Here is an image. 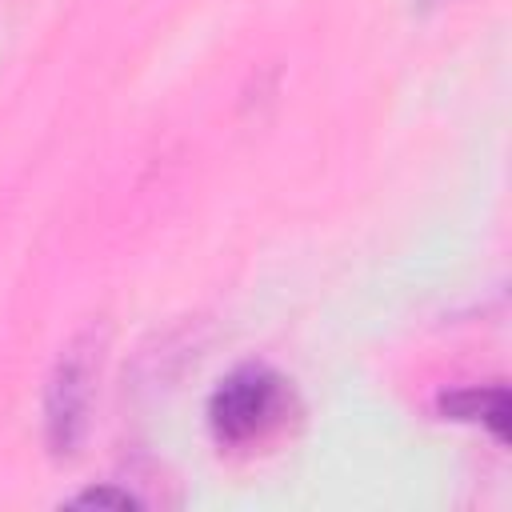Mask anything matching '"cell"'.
<instances>
[{
  "instance_id": "1",
  "label": "cell",
  "mask_w": 512,
  "mask_h": 512,
  "mask_svg": "<svg viewBox=\"0 0 512 512\" xmlns=\"http://www.w3.org/2000/svg\"><path fill=\"white\" fill-rule=\"evenodd\" d=\"M292 416H296V392L268 364L232 368L208 400V428L224 448L264 444L276 432H284Z\"/></svg>"
},
{
  "instance_id": "4",
  "label": "cell",
  "mask_w": 512,
  "mask_h": 512,
  "mask_svg": "<svg viewBox=\"0 0 512 512\" xmlns=\"http://www.w3.org/2000/svg\"><path fill=\"white\" fill-rule=\"evenodd\" d=\"M68 504H112V508H136V496H128V492H112V488H92V492L72 496Z\"/></svg>"
},
{
  "instance_id": "3",
  "label": "cell",
  "mask_w": 512,
  "mask_h": 512,
  "mask_svg": "<svg viewBox=\"0 0 512 512\" xmlns=\"http://www.w3.org/2000/svg\"><path fill=\"white\" fill-rule=\"evenodd\" d=\"M440 408L452 420H480L496 432V440H508V392L500 384L492 388H464L440 400Z\"/></svg>"
},
{
  "instance_id": "2",
  "label": "cell",
  "mask_w": 512,
  "mask_h": 512,
  "mask_svg": "<svg viewBox=\"0 0 512 512\" xmlns=\"http://www.w3.org/2000/svg\"><path fill=\"white\" fill-rule=\"evenodd\" d=\"M100 348L92 336H80L68 344V352L56 360L52 380H48V444L56 456H72L84 428H88V408H92V380H96Z\"/></svg>"
}]
</instances>
